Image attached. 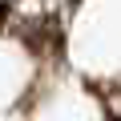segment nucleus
Wrapping results in <instances>:
<instances>
[{
	"label": "nucleus",
	"mask_w": 121,
	"mask_h": 121,
	"mask_svg": "<svg viewBox=\"0 0 121 121\" xmlns=\"http://www.w3.org/2000/svg\"><path fill=\"white\" fill-rule=\"evenodd\" d=\"M24 40H28L32 52H60V24L52 16H36L24 28Z\"/></svg>",
	"instance_id": "f257e3e1"
}]
</instances>
